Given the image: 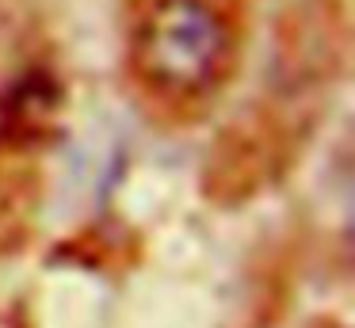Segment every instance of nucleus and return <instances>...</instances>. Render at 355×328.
Instances as JSON below:
<instances>
[{"label": "nucleus", "mask_w": 355, "mask_h": 328, "mask_svg": "<svg viewBox=\"0 0 355 328\" xmlns=\"http://www.w3.org/2000/svg\"><path fill=\"white\" fill-rule=\"evenodd\" d=\"M233 31L214 0H146L130 27L138 84L168 103H195L225 80Z\"/></svg>", "instance_id": "nucleus-1"}]
</instances>
